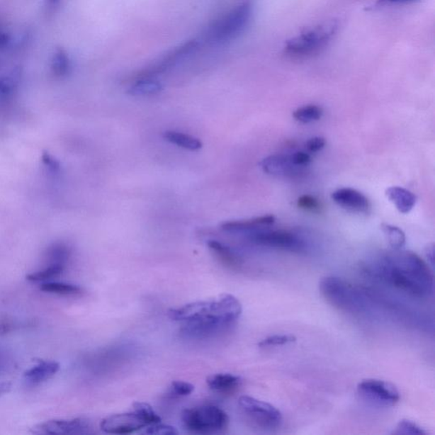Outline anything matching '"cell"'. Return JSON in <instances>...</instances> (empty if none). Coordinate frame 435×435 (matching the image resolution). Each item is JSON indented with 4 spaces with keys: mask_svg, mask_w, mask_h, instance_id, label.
<instances>
[{
    "mask_svg": "<svg viewBox=\"0 0 435 435\" xmlns=\"http://www.w3.org/2000/svg\"><path fill=\"white\" fill-rule=\"evenodd\" d=\"M253 13L249 2H243L215 21L207 33V38L215 44L228 42L237 38L249 26Z\"/></svg>",
    "mask_w": 435,
    "mask_h": 435,
    "instance_id": "6",
    "label": "cell"
},
{
    "mask_svg": "<svg viewBox=\"0 0 435 435\" xmlns=\"http://www.w3.org/2000/svg\"><path fill=\"white\" fill-rule=\"evenodd\" d=\"M332 199L339 206L352 212L368 213L371 204L368 198L359 191L341 188L332 194Z\"/></svg>",
    "mask_w": 435,
    "mask_h": 435,
    "instance_id": "14",
    "label": "cell"
},
{
    "mask_svg": "<svg viewBox=\"0 0 435 435\" xmlns=\"http://www.w3.org/2000/svg\"><path fill=\"white\" fill-rule=\"evenodd\" d=\"M65 266H60V264H49L43 270L28 275L27 279L32 283H46L47 281L62 275Z\"/></svg>",
    "mask_w": 435,
    "mask_h": 435,
    "instance_id": "25",
    "label": "cell"
},
{
    "mask_svg": "<svg viewBox=\"0 0 435 435\" xmlns=\"http://www.w3.org/2000/svg\"><path fill=\"white\" fill-rule=\"evenodd\" d=\"M264 173L273 176L295 178L300 176L303 168L294 165L290 156L283 154L271 155L264 159L260 163Z\"/></svg>",
    "mask_w": 435,
    "mask_h": 435,
    "instance_id": "13",
    "label": "cell"
},
{
    "mask_svg": "<svg viewBox=\"0 0 435 435\" xmlns=\"http://www.w3.org/2000/svg\"><path fill=\"white\" fill-rule=\"evenodd\" d=\"M70 70V60L63 50H59L54 55L52 71L57 77H63Z\"/></svg>",
    "mask_w": 435,
    "mask_h": 435,
    "instance_id": "28",
    "label": "cell"
},
{
    "mask_svg": "<svg viewBox=\"0 0 435 435\" xmlns=\"http://www.w3.org/2000/svg\"><path fill=\"white\" fill-rule=\"evenodd\" d=\"M366 275L413 298L434 293V276L429 264L411 251L394 250L366 263Z\"/></svg>",
    "mask_w": 435,
    "mask_h": 435,
    "instance_id": "1",
    "label": "cell"
},
{
    "mask_svg": "<svg viewBox=\"0 0 435 435\" xmlns=\"http://www.w3.org/2000/svg\"><path fill=\"white\" fill-rule=\"evenodd\" d=\"M163 89V86L153 79H136L135 82L131 85L129 94L134 96H153L159 94Z\"/></svg>",
    "mask_w": 435,
    "mask_h": 435,
    "instance_id": "21",
    "label": "cell"
},
{
    "mask_svg": "<svg viewBox=\"0 0 435 435\" xmlns=\"http://www.w3.org/2000/svg\"><path fill=\"white\" fill-rule=\"evenodd\" d=\"M276 218L274 215H264L254 219L244 220H233L225 222L220 225L223 232L229 233H251L264 229L274 224Z\"/></svg>",
    "mask_w": 435,
    "mask_h": 435,
    "instance_id": "15",
    "label": "cell"
},
{
    "mask_svg": "<svg viewBox=\"0 0 435 435\" xmlns=\"http://www.w3.org/2000/svg\"><path fill=\"white\" fill-rule=\"evenodd\" d=\"M242 378L230 373L213 375L207 379V385L216 393L230 395L239 390L242 385Z\"/></svg>",
    "mask_w": 435,
    "mask_h": 435,
    "instance_id": "17",
    "label": "cell"
},
{
    "mask_svg": "<svg viewBox=\"0 0 435 435\" xmlns=\"http://www.w3.org/2000/svg\"><path fill=\"white\" fill-rule=\"evenodd\" d=\"M292 163L298 167H306L310 164L311 157L308 153L305 152H297L290 156Z\"/></svg>",
    "mask_w": 435,
    "mask_h": 435,
    "instance_id": "34",
    "label": "cell"
},
{
    "mask_svg": "<svg viewBox=\"0 0 435 435\" xmlns=\"http://www.w3.org/2000/svg\"><path fill=\"white\" fill-rule=\"evenodd\" d=\"M297 206L300 210L317 213L321 210L322 205L319 200L310 195H304L298 198Z\"/></svg>",
    "mask_w": 435,
    "mask_h": 435,
    "instance_id": "32",
    "label": "cell"
},
{
    "mask_svg": "<svg viewBox=\"0 0 435 435\" xmlns=\"http://www.w3.org/2000/svg\"><path fill=\"white\" fill-rule=\"evenodd\" d=\"M249 239L256 245L293 252V253H304L308 247L304 237L289 230L262 229L249 233Z\"/></svg>",
    "mask_w": 435,
    "mask_h": 435,
    "instance_id": "8",
    "label": "cell"
},
{
    "mask_svg": "<svg viewBox=\"0 0 435 435\" xmlns=\"http://www.w3.org/2000/svg\"><path fill=\"white\" fill-rule=\"evenodd\" d=\"M60 370V365L55 361H43L33 366L24 373V380L29 385H38L49 380Z\"/></svg>",
    "mask_w": 435,
    "mask_h": 435,
    "instance_id": "16",
    "label": "cell"
},
{
    "mask_svg": "<svg viewBox=\"0 0 435 435\" xmlns=\"http://www.w3.org/2000/svg\"><path fill=\"white\" fill-rule=\"evenodd\" d=\"M43 160H44L45 164L48 166L50 169L54 170V171H57L59 169V164L57 161H55L52 157L45 154L44 157H43Z\"/></svg>",
    "mask_w": 435,
    "mask_h": 435,
    "instance_id": "37",
    "label": "cell"
},
{
    "mask_svg": "<svg viewBox=\"0 0 435 435\" xmlns=\"http://www.w3.org/2000/svg\"><path fill=\"white\" fill-rule=\"evenodd\" d=\"M383 232L385 233L388 242L394 250L402 249L406 244V234L397 226L383 224L381 225Z\"/></svg>",
    "mask_w": 435,
    "mask_h": 435,
    "instance_id": "24",
    "label": "cell"
},
{
    "mask_svg": "<svg viewBox=\"0 0 435 435\" xmlns=\"http://www.w3.org/2000/svg\"><path fill=\"white\" fill-rule=\"evenodd\" d=\"M182 424L191 433L210 434L227 428L229 417L221 408L213 405L186 409L181 414Z\"/></svg>",
    "mask_w": 435,
    "mask_h": 435,
    "instance_id": "5",
    "label": "cell"
},
{
    "mask_svg": "<svg viewBox=\"0 0 435 435\" xmlns=\"http://www.w3.org/2000/svg\"><path fill=\"white\" fill-rule=\"evenodd\" d=\"M40 290L43 292L57 294L61 296H77L83 293V289L74 284L57 283V281H46L41 284Z\"/></svg>",
    "mask_w": 435,
    "mask_h": 435,
    "instance_id": "22",
    "label": "cell"
},
{
    "mask_svg": "<svg viewBox=\"0 0 435 435\" xmlns=\"http://www.w3.org/2000/svg\"><path fill=\"white\" fill-rule=\"evenodd\" d=\"M147 427V424L135 412L112 415L106 417L101 423L102 431L113 434H133Z\"/></svg>",
    "mask_w": 435,
    "mask_h": 435,
    "instance_id": "11",
    "label": "cell"
},
{
    "mask_svg": "<svg viewBox=\"0 0 435 435\" xmlns=\"http://www.w3.org/2000/svg\"><path fill=\"white\" fill-rule=\"evenodd\" d=\"M338 30V21L334 20L315 25L286 42L284 55L293 60L313 57L329 45Z\"/></svg>",
    "mask_w": 435,
    "mask_h": 435,
    "instance_id": "3",
    "label": "cell"
},
{
    "mask_svg": "<svg viewBox=\"0 0 435 435\" xmlns=\"http://www.w3.org/2000/svg\"><path fill=\"white\" fill-rule=\"evenodd\" d=\"M242 307L232 294L215 300L190 303L169 310L174 321L184 323L181 334L188 339H206L232 327L240 318Z\"/></svg>",
    "mask_w": 435,
    "mask_h": 435,
    "instance_id": "2",
    "label": "cell"
},
{
    "mask_svg": "<svg viewBox=\"0 0 435 435\" xmlns=\"http://www.w3.org/2000/svg\"><path fill=\"white\" fill-rule=\"evenodd\" d=\"M326 144L325 139L317 136V137L311 138L306 142V147L310 152H317L322 151L326 147Z\"/></svg>",
    "mask_w": 435,
    "mask_h": 435,
    "instance_id": "35",
    "label": "cell"
},
{
    "mask_svg": "<svg viewBox=\"0 0 435 435\" xmlns=\"http://www.w3.org/2000/svg\"><path fill=\"white\" fill-rule=\"evenodd\" d=\"M164 138L179 147L191 152L199 151L203 147L201 140L194 137V136L181 133V132L166 131L164 134Z\"/></svg>",
    "mask_w": 435,
    "mask_h": 435,
    "instance_id": "20",
    "label": "cell"
},
{
    "mask_svg": "<svg viewBox=\"0 0 435 435\" xmlns=\"http://www.w3.org/2000/svg\"><path fill=\"white\" fill-rule=\"evenodd\" d=\"M198 43L196 41H189L185 43L177 48L170 51L169 53L165 55L160 60L159 62H157L151 67L147 68L137 76L136 79H152L157 74H162V72L169 69L170 67L176 65L180 60L186 57V55L193 53V51L197 49Z\"/></svg>",
    "mask_w": 435,
    "mask_h": 435,
    "instance_id": "12",
    "label": "cell"
},
{
    "mask_svg": "<svg viewBox=\"0 0 435 435\" xmlns=\"http://www.w3.org/2000/svg\"><path fill=\"white\" fill-rule=\"evenodd\" d=\"M194 386L190 383L174 381L169 387V394L174 397H186L194 391Z\"/></svg>",
    "mask_w": 435,
    "mask_h": 435,
    "instance_id": "31",
    "label": "cell"
},
{
    "mask_svg": "<svg viewBox=\"0 0 435 435\" xmlns=\"http://www.w3.org/2000/svg\"><path fill=\"white\" fill-rule=\"evenodd\" d=\"M322 115L323 110L322 108L315 105H309L294 111L293 116L298 122L309 123L318 121L319 119L322 118Z\"/></svg>",
    "mask_w": 435,
    "mask_h": 435,
    "instance_id": "26",
    "label": "cell"
},
{
    "mask_svg": "<svg viewBox=\"0 0 435 435\" xmlns=\"http://www.w3.org/2000/svg\"><path fill=\"white\" fill-rule=\"evenodd\" d=\"M208 247L225 266L232 268H237L242 266V259L230 247L223 244V243L210 240L208 242Z\"/></svg>",
    "mask_w": 435,
    "mask_h": 435,
    "instance_id": "19",
    "label": "cell"
},
{
    "mask_svg": "<svg viewBox=\"0 0 435 435\" xmlns=\"http://www.w3.org/2000/svg\"><path fill=\"white\" fill-rule=\"evenodd\" d=\"M393 434L426 435L428 434V432L415 422L403 419L400 422Z\"/></svg>",
    "mask_w": 435,
    "mask_h": 435,
    "instance_id": "29",
    "label": "cell"
},
{
    "mask_svg": "<svg viewBox=\"0 0 435 435\" xmlns=\"http://www.w3.org/2000/svg\"><path fill=\"white\" fill-rule=\"evenodd\" d=\"M420 1V0H377L378 6H396V4H410Z\"/></svg>",
    "mask_w": 435,
    "mask_h": 435,
    "instance_id": "36",
    "label": "cell"
},
{
    "mask_svg": "<svg viewBox=\"0 0 435 435\" xmlns=\"http://www.w3.org/2000/svg\"><path fill=\"white\" fill-rule=\"evenodd\" d=\"M296 337L289 334L273 335L264 339L259 344L260 348L279 346V345H285L290 343L295 342Z\"/></svg>",
    "mask_w": 435,
    "mask_h": 435,
    "instance_id": "30",
    "label": "cell"
},
{
    "mask_svg": "<svg viewBox=\"0 0 435 435\" xmlns=\"http://www.w3.org/2000/svg\"><path fill=\"white\" fill-rule=\"evenodd\" d=\"M71 256L69 247L61 242L54 243L47 249L45 257L49 264L65 266Z\"/></svg>",
    "mask_w": 435,
    "mask_h": 435,
    "instance_id": "23",
    "label": "cell"
},
{
    "mask_svg": "<svg viewBox=\"0 0 435 435\" xmlns=\"http://www.w3.org/2000/svg\"><path fill=\"white\" fill-rule=\"evenodd\" d=\"M91 422L84 417L54 419L38 424L33 428L34 434H85L91 433Z\"/></svg>",
    "mask_w": 435,
    "mask_h": 435,
    "instance_id": "10",
    "label": "cell"
},
{
    "mask_svg": "<svg viewBox=\"0 0 435 435\" xmlns=\"http://www.w3.org/2000/svg\"><path fill=\"white\" fill-rule=\"evenodd\" d=\"M358 395L375 406L391 407L400 399V392L393 383L379 379H365L357 386Z\"/></svg>",
    "mask_w": 435,
    "mask_h": 435,
    "instance_id": "9",
    "label": "cell"
},
{
    "mask_svg": "<svg viewBox=\"0 0 435 435\" xmlns=\"http://www.w3.org/2000/svg\"><path fill=\"white\" fill-rule=\"evenodd\" d=\"M147 429H146V431L145 434H178V431L176 428L172 427V426L155 424L147 426Z\"/></svg>",
    "mask_w": 435,
    "mask_h": 435,
    "instance_id": "33",
    "label": "cell"
},
{
    "mask_svg": "<svg viewBox=\"0 0 435 435\" xmlns=\"http://www.w3.org/2000/svg\"><path fill=\"white\" fill-rule=\"evenodd\" d=\"M319 288L322 296L336 308L351 313H361L366 309L368 298L365 292L339 277H324Z\"/></svg>",
    "mask_w": 435,
    "mask_h": 435,
    "instance_id": "4",
    "label": "cell"
},
{
    "mask_svg": "<svg viewBox=\"0 0 435 435\" xmlns=\"http://www.w3.org/2000/svg\"><path fill=\"white\" fill-rule=\"evenodd\" d=\"M238 406L250 424L263 431H276L283 424V414L270 403L243 395L238 400Z\"/></svg>",
    "mask_w": 435,
    "mask_h": 435,
    "instance_id": "7",
    "label": "cell"
},
{
    "mask_svg": "<svg viewBox=\"0 0 435 435\" xmlns=\"http://www.w3.org/2000/svg\"><path fill=\"white\" fill-rule=\"evenodd\" d=\"M11 385L10 383L4 382L0 383V397L8 393V392L11 390Z\"/></svg>",
    "mask_w": 435,
    "mask_h": 435,
    "instance_id": "39",
    "label": "cell"
},
{
    "mask_svg": "<svg viewBox=\"0 0 435 435\" xmlns=\"http://www.w3.org/2000/svg\"><path fill=\"white\" fill-rule=\"evenodd\" d=\"M387 198L400 213L408 214L414 208L417 197L412 191L400 186H392L386 190Z\"/></svg>",
    "mask_w": 435,
    "mask_h": 435,
    "instance_id": "18",
    "label": "cell"
},
{
    "mask_svg": "<svg viewBox=\"0 0 435 435\" xmlns=\"http://www.w3.org/2000/svg\"><path fill=\"white\" fill-rule=\"evenodd\" d=\"M426 256H427L429 263L431 264V266H434V244H430L426 249Z\"/></svg>",
    "mask_w": 435,
    "mask_h": 435,
    "instance_id": "38",
    "label": "cell"
},
{
    "mask_svg": "<svg viewBox=\"0 0 435 435\" xmlns=\"http://www.w3.org/2000/svg\"><path fill=\"white\" fill-rule=\"evenodd\" d=\"M134 411L142 417L147 426L161 423L162 419L150 405L144 402L134 404Z\"/></svg>",
    "mask_w": 435,
    "mask_h": 435,
    "instance_id": "27",
    "label": "cell"
}]
</instances>
